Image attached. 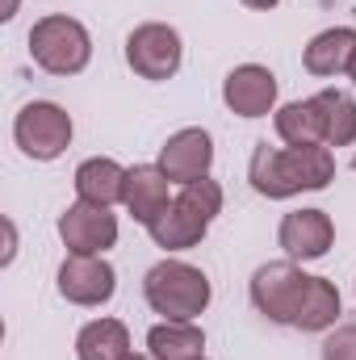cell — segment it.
Returning <instances> with one entry per match:
<instances>
[{
  "label": "cell",
  "mask_w": 356,
  "mask_h": 360,
  "mask_svg": "<svg viewBox=\"0 0 356 360\" xmlns=\"http://www.w3.org/2000/svg\"><path fill=\"white\" fill-rule=\"evenodd\" d=\"M239 4H248V8H276L281 0H239Z\"/></svg>",
  "instance_id": "603a6c76"
},
{
  "label": "cell",
  "mask_w": 356,
  "mask_h": 360,
  "mask_svg": "<svg viewBox=\"0 0 356 360\" xmlns=\"http://www.w3.org/2000/svg\"><path fill=\"white\" fill-rule=\"evenodd\" d=\"M180 59H184V46H180V34L172 25L147 21L126 38V63L143 80H172L180 72Z\"/></svg>",
  "instance_id": "5b68a950"
},
{
  "label": "cell",
  "mask_w": 356,
  "mask_h": 360,
  "mask_svg": "<svg viewBox=\"0 0 356 360\" xmlns=\"http://www.w3.org/2000/svg\"><path fill=\"white\" fill-rule=\"evenodd\" d=\"M126 360H155V356H126Z\"/></svg>",
  "instance_id": "484cf974"
},
{
  "label": "cell",
  "mask_w": 356,
  "mask_h": 360,
  "mask_svg": "<svg viewBox=\"0 0 356 360\" xmlns=\"http://www.w3.org/2000/svg\"><path fill=\"white\" fill-rule=\"evenodd\" d=\"M177 201H184V205H189L193 214H201L205 222H214V218L222 214V188H218V180H210V176L180 184Z\"/></svg>",
  "instance_id": "44dd1931"
},
{
  "label": "cell",
  "mask_w": 356,
  "mask_h": 360,
  "mask_svg": "<svg viewBox=\"0 0 356 360\" xmlns=\"http://www.w3.org/2000/svg\"><path fill=\"white\" fill-rule=\"evenodd\" d=\"M336 319H340V293H336V285L327 276H310L293 327H302V331H327Z\"/></svg>",
  "instance_id": "d6986e66"
},
{
  "label": "cell",
  "mask_w": 356,
  "mask_h": 360,
  "mask_svg": "<svg viewBox=\"0 0 356 360\" xmlns=\"http://www.w3.org/2000/svg\"><path fill=\"white\" fill-rule=\"evenodd\" d=\"M13 8H17V0H8V4H4V13H0V17H4V21H8V17H13Z\"/></svg>",
  "instance_id": "cb8c5ba5"
},
{
  "label": "cell",
  "mask_w": 356,
  "mask_h": 360,
  "mask_svg": "<svg viewBox=\"0 0 356 360\" xmlns=\"http://www.w3.org/2000/svg\"><path fill=\"white\" fill-rule=\"evenodd\" d=\"M306 281H310L306 272L285 264V260L281 264H265L252 276V302H256V310L265 314L268 323H289L293 327L302 293H306Z\"/></svg>",
  "instance_id": "8992f818"
},
{
  "label": "cell",
  "mask_w": 356,
  "mask_h": 360,
  "mask_svg": "<svg viewBox=\"0 0 356 360\" xmlns=\"http://www.w3.org/2000/svg\"><path fill=\"white\" fill-rule=\"evenodd\" d=\"M348 76H352V84H356V55H352V63H348Z\"/></svg>",
  "instance_id": "d4e9b609"
},
{
  "label": "cell",
  "mask_w": 356,
  "mask_h": 360,
  "mask_svg": "<svg viewBox=\"0 0 356 360\" xmlns=\"http://www.w3.org/2000/svg\"><path fill=\"white\" fill-rule=\"evenodd\" d=\"M323 360H356V323L340 327L336 335H327V344H323Z\"/></svg>",
  "instance_id": "7402d4cb"
},
{
  "label": "cell",
  "mask_w": 356,
  "mask_h": 360,
  "mask_svg": "<svg viewBox=\"0 0 356 360\" xmlns=\"http://www.w3.org/2000/svg\"><path fill=\"white\" fill-rule=\"evenodd\" d=\"M147 231H151V239H155L160 248H168V252H184V248H197V243L205 239L210 222H205L201 214H193L184 201H172V205L160 214V222L147 226Z\"/></svg>",
  "instance_id": "9a60e30c"
},
{
  "label": "cell",
  "mask_w": 356,
  "mask_h": 360,
  "mask_svg": "<svg viewBox=\"0 0 356 360\" xmlns=\"http://www.w3.org/2000/svg\"><path fill=\"white\" fill-rule=\"evenodd\" d=\"M143 293L147 306L172 323H193L205 306H210V281L205 272L180 260H164L143 276Z\"/></svg>",
  "instance_id": "7a4b0ae2"
},
{
  "label": "cell",
  "mask_w": 356,
  "mask_h": 360,
  "mask_svg": "<svg viewBox=\"0 0 356 360\" xmlns=\"http://www.w3.org/2000/svg\"><path fill=\"white\" fill-rule=\"evenodd\" d=\"M147 348L155 360H201V348H205V335L201 327L193 323H155L147 331Z\"/></svg>",
  "instance_id": "e0dca14e"
},
{
  "label": "cell",
  "mask_w": 356,
  "mask_h": 360,
  "mask_svg": "<svg viewBox=\"0 0 356 360\" xmlns=\"http://www.w3.org/2000/svg\"><path fill=\"white\" fill-rule=\"evenodd\" d=\"M76 356L80 360H126L130 356V331L117 319H96L76 335Z\"/></svg>",
  "instance_id": "ac0fdd59"
},
{
  "label": "cell",
  "mask_w": 356,
  "mask_h": 360,
  "mask_svg": "<svg viewBox=\"0 0 356 360\" xmlns=\"http://www.w3.org/2000/svg\"><path fill=\"white\" fill-rule=\"evenodd\" d=\"M214 164V139L197 126L189 130H177L164 147H160V168L164 176L177 180V184H189V180H201Z\"/></svg>",
  "instance_id": "9c48e42d"
},
{
  "label": "cell",
  "mask_w": 356,
  "mask_h": 360,
  "mask_svg": "<svg viewBox=\"0 0 356 360\" xmlns=\"http://www.w3.org/2000/svg\"><path fill=\"white\" fill-rule=\"evenodd\" d=\"M310 101L323 126V147H348L356 139V101L344 89H323Z\"/></svg>",
  "instance_id": "4fadbf2b"
},
{
  "label": "cell",
  "mask_w": 356,
  "mask_h": 360,
  "mask_svg": "<svg viewBox=\"0 0 356 360\" xmlns=\"http://www.w3.org/2000/svg\"><path fill=\"white\" fill-rule=\"evenodd\" d=\"M122 201H126V210L134 214V222L155 226L160 214L172 205V201H168V176H164V168H160V164H139V168H130V172H126V193H122Z\"/></svg>",
  "instance_id": "7c38bea8"
},
{
  "label": "cell",
  "mask_w": 356,
  "mask_h": 360,
  "mask_svg": "<svg viewBox=\"0 0 356 360\" xmlns=\"http://www.w3.org/2000/svg\"><path fill=\"white\" fill-rule=\"evenodd\" d=\"M222 101L239 117H265L268 109L276 105V76L268 68H260V63H243V68H235L227 76Z\"/></svg>",
  "instance_id": "30bf717a"
},
{
  "label": "cell",
  "mask_w": 356,
  "mask_h": 360,
  "mask_svg": "<svg viewBox=\"0 0 356 360\" xmlns=\"http://www.w3.org/2000/svg\"><path fill=\"white\" fill-rule=\"evenodd\" d=\"M13 139L30 160H59L72 143V113L55 101H34L17 113L13 122Z\"/></svg>",
  "instance_id": "277c9868"
},
{
  "label": "cell",
  "mask_w": 356,
  "mask_h": 360,
  "mask_svg": "<svg viewBox=\"0 0 356 360\" xmlns=\"http://www.w3.org/2000/svg\"><path fill=\"white\" fill-rule=\"evenodd\" d=\"M248 180L260 197H293L302 188H327L336 180V155L331 147L323 143H310V147H268V143H256L252 151V168H248Z\"/></svg>",
  "instance_id": "6da1fadb"
},
{
  "label": "cell",
  "mask_w": 356,
  "mask_h": 360,
  "mask_svg": "<svg viewBox=\"0 0 356 360\" xmlns=\"http://www.w3.org/2000/svg\"><path fill=\"white\" fill-rule=\"evenodd\" d=\"M117 289V272L101 256H68L59 269V293L76 306H105Z\"/></svg>",
  "instance_id": "ba28073f"
},
{
  "label": "cell",
  "mask_w": 356,
  "mask_h": 360,
  "mask_svg": "<svg viewBox=\"0 0 356 360\" xmlns=\"http://www.w3.org/2000/svg\"><path fill=\"white\" fill-rule=\"evenodd\" d=\"M276 239L293 260H319V256H327V248L336 239V226L323 210H293V214L281 218Z\"/></svg>",
  "instance_id": "8fae6325"
},
{
  "label": "cell",
  "mask_w": 356,
  "mask_h": 360,
  "mask_svg": "<svg viewBox=\"0 0 356 360\" xmlns=\"http://www.w3.org/2000/svg\"><path fill=\"white\" fill-rule=\"evenodd\" d=\"M276 134H281L289 147H310V143H323V126H319L314 101H293V105L276 109Z\"/></svg>",
  "instance_id": "ffe728a7"
},
{
  "label": "cell",
  "mask_w": 356,
  "mask_h": 360,
  "mask_svg": "<svg viewBox=\"0 0 356 360\" xmlns=\"http://www.w3.org/2000/svg\"><path fill=\"white\" fill-rule=\"evenodd\" d=\"M59 239L72 256H101L105 248L117 243V218L105 210V205H89V201H76L63 210L59 218Z\"/></svg>",
  "instance_id": "52a82bcc"
},
{
  "label": "cell",
  "mask_w": 356,
  "mask_h": 360,
  "mask_svg": "<svg viewBox=\"0 0 356 360\" xmlns=\"http://www.w3.org/2000/svg\"><path fill=\"white\" fill-rule=\"evenodd\" d=\"M76 193H80V201H89V205H113V201H122V193H126V168L122 164H113V160H84L80 168H76Z\"/></svg>",
  "instance_id": "5bb4252c"
},
{
  "label": "cell",
  "mask_w": 356,
  "mask_h": 360,
  "mask_svg": "<svg viewBox=\"0 0 356 360\" xmlns=\"http://www.w3.org/2000/svg\"><path fill=\"white\" fill-rule=\"evenodd\" d=\"M352 55H356V30H348V25L323 30L306 46V72L310 76H340V72H348Z\"/></svg>",
  "instance_id": "2e32d148"
},
{
  "label": "cell",
  "mask_w": 356,
  "mask_h": 360,
  "mask_svg": "<svg viewBox=\"0 0 356 360\" xmlns=\"http://www.w3.org/2000/svg\"><path fill=\"white\" fill-rule=\"evenodd\" d=\"M30 55L51 76H76L92 59V38L76 17H42L30 30Z\"/></svg>",
  "instance_id": "3957f363"
},
{
  "label": "cell",
  "mask_w": 356,
  "mask_h": 360,
  "mask_svg": "<svg viewBox=\"0 0 356 360\" xmlns=\"http://www.w3.org/2000/svg\"><path fill=\"white\" fill-rule=\"evenodd\" d=\"M201 360H205V356H201Z\"/></svg>",
  "instance_id": "4316f807"
}]
</instances>
